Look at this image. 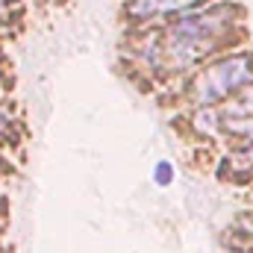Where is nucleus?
<instances>
[{
    "mask_svg": "<svg viewBox=\"0 0 253 253\" xmlns=\"http://www.w3.org/2000/svg\"><path fill=\"white\" fill-rule=\"evenodd\" d=\"M3 6H6V0H0V15H3Z\"/></svg>",
    "mask_w": 253,
    "mask_h": 253,
    "instance_id": "obj_6",
    "label": "nucleus"
},
{
    "mask_svg": "<svg viewBox=\"0 0 253 253\" xmlns=\"http://www.w3.org/2000/svg\"><path fill=\"white\" fill-rule=\"evenodd\" d=\"M171 180H174L171 162H159V165L153 168V183H156V186H171Z\"/></svg>",
    "mask_w": 253,
    "mask_h": 253,
    "instance_id": "obj_5",
    "label": "nucleus"
},
{
    "mask_svg": "<svg viewBox=\"0 0 253 253\" xmlns=\"http://www.w3.org/2000/svg\"><path fill=\"white\" fill-rule=\"evenodd\" d=\"M203 0H132L129 3V15L132 18H162V15H180L189 12L191 6H197Z\"/></svg>",
    "mask_w": 253,
    "mask_h": 253,
    "instance_id": "obj_4",
    "label": "nucleus"
},
{
    "mask_svg": "<svg viewBox=\"0 0 253 253\" xmlns=\"http://www.w3.org/2000/svg\"><path fill=\"white\" fill-rule=\"evenodd\" d=\"M230 21H233V9L218 6V9H206L194 18L174 24L162 36L156 59L165 62V68H171V71H183L189 65L200 62L230 30Z\"/></svg>",
    "mask_w": 253,
    "mask_h": 253,
    "instance_id": "obj_1",
    "label": "nucleus"
},
{
    "mask_svg": "<svg viewBox=\"0 0 253 253\" xmlns=\"http://www.w3.org/2000/svg\"><path fill=\"white\" fill-rule=\"evenodd\" d=\"M253 85V56L239 53L212 62L206 71H200L191 83V103L197 109H212L230 94Z\"/></svg>",
    "mask_w": 253,
    "mask_h": 253,
    "instance_id": "obj_2",
    "label": "nucleus"
},
{
    "mask_svg": "<svg viewBox=\"0 0 253 253\" xmlns=\"http://www.w3.org/2000/svg\"><path fill=\"white\" fill-rule=\"evenodd\" d=\"M209 115L218 121V126L224 132H233V135H242L245 141H253V85L242 88L239 97L227 100L224 106H212Z\"/></svg>",
    "mask_w": 253,
    "mask_h": 253,
    "instance_id": "obj_3",
    "label": "nucleus"
}]
</instances>
